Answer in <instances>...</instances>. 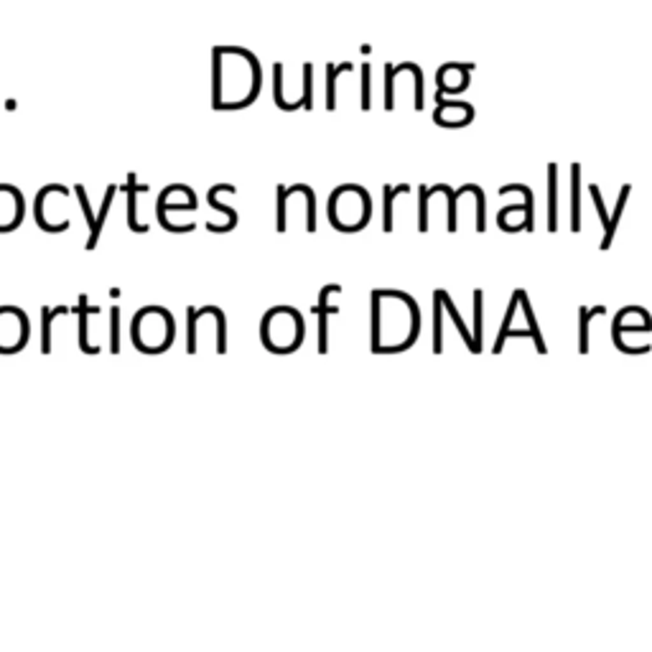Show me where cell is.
Listing matches in <instances>:
<instances>
[{
    "mask_svg": "<svg viewBox=\"0 0 652 652\" xmlns=\"http://www.w3.org/2000/svg\"><path fill=\"white\" fill-rule=\"evenodd\" d=\"M263 72L255 54L234 46H217L212 51V108L242 110L260 95Z\"/></svg>",
    "mask_w": 652,
    "mask_h": 652,
    "instance_id": "cell-1",
    "label": "cell"
},
{
    "mask_svg": "<svg viewBox=\"0 0 652 652\" xmlns=\"http://www.w3.org/2000/svg\"><path fill=\"white\" fill-rule=\"evenodd\" d=\"M372 217V202L362 186L344 184L329 197V222L334 229L357 232Z\"/></svg>",
    "mask_w": 652,
    "mask_h": 652,
    "instance_id": "cell-2",
    "label": "cell"
},
{
    "mask_svg": "<svg viewBox=\"0 0 652 652\" xmlns=\"http://www.w3.org/2000/svg\"><path fill=\"white\" fill-rule=\"evenodd\" d=\"M304 339V321L288 306L273 309L263 319V342L270 352H293Z\"/></svg>",
    "mask_w": 652,
    "mask_h": 652,
    "instance_id": "cell-3",
    "label": "cell"
},
{
    "mask_svg": "<svg viewBox=\"0 0 652 652\" xmlns=\"http://www.w3.org/2000/svg\"><path fill=\"white\" fill-rule=\"evenodd\" d=\"M130 334L140 352H164L173 339V321L164 309L148 306L135 316Z\"/></svg>",
    "mask_w": 652,
    "mask_h": 652,
    "instance_id": "cell-4",
    "label": "cell"
},
{
    "mask_svg": "<svg viewBox=\"0 0 652 652\" xmlns=\"http://www.w3.org/2000/svg\"><path fill=\"white\" fill-rule=\"evenodd\" d=\"M291 217H304L306 232H316V197L306 184L278 186V232L288 229Z\"/></svg>",
    "mask_w": 652,
    "mask_h": 652,
    "instance_id": "cell-5",
    "label": "cell"
},
{
    "mask_svg": "<svg viewBox=\"0 0 652 652\" xmlns=\"http://www.w3.org/2000/svg\"><path fill=\"white\" fill-rule=\"evenodd\" d=\"M28 336V321L23 311L3 306L0 309V352H18Z\"/></svg>",
    "mask_w": 652,
    "mask_h": 652,
    "instance_id": "cell-6",
    "label": "cell"
},
{
    "mask_svg": "<svg viewBox=\"0 0 652 652\" xmlns=\"http://www.w3.org/2000/svg\"><path fill=\"white\" fill-rule=\"evenodd\" d=\"M74 194H76V199H79V207H82V215H84V219H87V227H89V240H87V245H84V247H87V250H95L97 240H100L102 227H105V219H108L110 204H113L115 194H118V186H108V191H105V199H102L100 212H92V207H89V199H87V191H84L82 184L74 186Z\"/></svg>",
    "mask_w": 652,
    "mask_h": 652,
    "instance_id": "cell-7",
    "label": "cell"
},
{
    "mask_svg": "<svg viewBox=\"0 0 652 652\" xmlns=\"http://www.w3.org/2000/svg\"><path fill=\"white\" fill-rule=\"evenodd\" d=\"M189 210H197V197H194V191L184 184H173L166 191H161L159 204H156V217L164 219L168 212L176 215V212H189Z\"/></svg>",
    "mask_w": 652,
    "mask_h": 652,
    "instance_id": "cell-8",
    "label": "cell"
},
{
    "mask_svg": "<svg viewBox=\"0 0 652 652\" xmlns=\"http://www.w3.org/2000/svg\"><path fill=\"white\" fill-rule=\"evenodd\" d=\"M23 219V197L11 184H0V232H11Z\"/></svg>",
    "mask_w": 652,
    "mask_h": 652,
    "instance_id": "cell-9",
    "label": "cell"
},
{
    "mask_svg": "<svg viewBox=\"0 0 652 652\" xmlns=\"http://www.w3.org/2000/svg\"><path fill=\"white\" fill-rule=\"evenodd\" d=\"M125 191H127V227L133 229V232H140V234L148 232V224H143V222L138 219V194H146L148 186L138 184L135 173H130V176H127Z\"/></svg>",
    "mask_w": 652,
    "mask_h": 652,
    "instance_id": "cell-10",
    "label": "cell"
},
{
    "mask_svg": "<svg viewBox=\"0 0 652 652\" xmlns=\"http://www.w3.org/2000/svg\"><path fill=\"white\" fill-rule=\"evenodd\" d=\"M571 229H581V166L571 164Z\"/></svg>",
    "mask_w": 652,
    "mask_h": 652,
    "instance_id": "cell-11",
    "label": "cell"
},
{
    "mask_svg": "<svg viewBox=\"0 0 652 652\" xmlns=\"http://www.w3.org/2000/svg\"><path fill=\"white\" fill-rule=\"evenodd\" d=\"M548 229H558V164H548Z\"/></svg>",
    "mask_w": 652,
    "mask_h": 652,
    "instance_id": "cell-12",
    "label": "cell"
},
{
    "mask_svg": "<svg viewBox=\"0 0 652 652\" xmlns=\"http://www.w3.org/2000/svg\"><path fill=\"white\" fill-rule=\"evenodd\" d=\"M411 191V186L408 184H400V186H385L382 189V229L385 232H393V207H395V199L400 197V194H408Z\"/></svg>",
    "mask_w": 652,
    "mask_h": 652,
    "instance_id": "cell-13",
    "label": "cell"
},
{
    "mask_svg": "<svg viewBox=\"0 0 652 652\" xmlns=\"http://www.w3.org/2000/svg\"><path fill=\"white\" fill-rule=\"evenodd\" d=\"M629 194H632V186L624 184L619 191V199H617V207H614V215L609 217V234H604V242H602V250H609L612 247V240H614V232H617V224H619L622 215H624V207H627V199Z\"/></svg>",
    "mask_w": 652,
    "mask_h": 652,
    "instance_id": "cell-14",
    "label": "cell"
},
{
    "mask_svg": "<svg viewBox=\"0 0 652 652\" xmlns=\"http://www.w3.org/2000/svg\"><path fill=\"white\" fill-rule=\"evenodd\" d=\"M510 191H520V194H525V204H522V212H525V219L520 222V227L522 229H527V232H532L535 229V215H532V194H530V189H527L525 184H507V186H502L500 189V194L505 197V194H510Z\"/></svg>",
    "mask_w": 652,
    "mask_h": 652,
    "instance_id": "cell-15",
    "label": "cell"
},
{
    "mask_svg": "<svg viewBox=\"0 0 652 652\" xmlns=\"http://www.w3.org/2000/svg\"><path fill=\"white\" fill-rule=\"evenodd\" d=\"M344 72H352V64L344 62V64H329L326 67V110H334L336 108V79H339V74H344Z\"/></svg>",
    "mask_w": 652,
    "mask_h": 652,
    "instance_id": "cell-16",
    "label": "cell"
},
{
    "mask_svg": "<svg viewBox=\"0 0 652 652\" xmlns=\"http://www.w3.org/2000/svg\"><path fill=\"white\" fill-rule=\"evenodd\" d=\"M589 194H591V199H594L596 215H599V219H602V224H604V234H609V215H607V207H604L602 191H599V186H596V184H591L589 186Z\"/></svg>",
    "mask_w": 652,
    "mask_h": 652,
    "instance_id": "cell-17",
    "label": "cell"
},
{
    "mask_svg": "<svg viewBox=\"0 0 652 652\" xmlns=\"http://www.w3.org/2000/svg\"><path fill=\"white\" fill-rule=\"evenodd\" d=\"M395 108V67L387 64L385 67V110Z\"/></svg>",
    "mask_w": 652,
    "mask_h": 652,
    "instance_id": "cell-18",
    "label": "cell"
},
{
    "mask_svg": "<svg viewBox=\"0 0 652 652\" xmlns=\"http://www.w3.org/2000/svg\"><path fill=\"white\" fill-rule=\"evenodd\" d=\"M370 64H362V110L367 113L372 108V97H370Z\"/></svg>",
    "mask_w": 652,
    "mask_h": 652,
    "instance_id": "cell-19",
    "label": "cell"
},
{
    "mask_svg": "<svg viewBox=\"0 0 652 652\" xmlns=\"http://www.w3.org/2000/svg\"><path fill=\"white\" fill-rule=\"evenodd\" d=\"M418 197H421V219H418L421 224H418V229L421 232H425V229H428V199H431V189L421 186Z\"/></svg>",
    "mask_w": 652,
    "mask_h": 652,
    "instance_id": "cell-20",
    "label": "cell"
},
{
    "mask_svg": "<svg viewBox=\"0 0 652 652\" xmlns=\"http://www.w3.org/2000/svg\"><path fill=\"white\" fill-rule=\"evenodd\" d=\"M471 194L476 197V229L484 232V229H487V219H484V194H481V189L474 184H471Z\"/></svg>",
    "mask_w": 652,
    "mask_h": 652,
    "instance_id": "cell-21",
    "label": "cell"
}]
</instances>
